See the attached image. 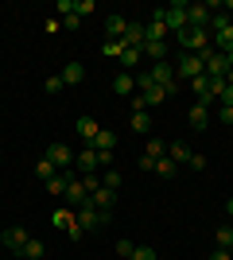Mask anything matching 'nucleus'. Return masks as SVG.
I'll use <instances>...</instances> for the list:
<instances>
[{"instance_id":"1","label":"nucleus","mask_w":233,"mask_h":260,"mask_svg":"<svg viewBox=\"0 0 233 260\" xmlns=\"http://www.w3.org/2000/svg\"><path fill=\"white\" fill-rule=\"evenodd\" d=\"M148 74H152V82H155V86H163L167 93H175V89H179V82H175V66L167 62V58H163V62H152V66H148Z\"/></svg>"},{"instance_id":"2","label":"nucleus","mask_w":233,"mask_h":260,"mask_svg":"<svg viewBox=\"0 0 233 260\" xmlns=\"http://www.w3.org/2000/svg\"><path fill=\"white\" fill-rule=\"evenodd\" d=\"M179 47L187 54H198L202 47H210V35L198 31V27H183V31H179Z\"/></svg>"},{"instance_id":"3","label":"nucleus","mask_w":233,"mask_h":260,"mask_svg":"<svg viewBox=\"0 0 233 260\" xmlns=\"http://www.w3.org/2000/svg\"><path fill=\"white\" fill-rule=\"evenodd\" d=\"M78 229H101L109 225V210H93V206H78Z\"/></svg>"},{"instance_id":"4","label":"nucleus","mask_w":233,"mask_h":260,"mask_svg":"<svg viewBox=\"0 0 233 260\" xmlns=\"http://www.w3.org/2000/svg\"><path fill=\"white\" fill-rule=\"evenodd\" d=\"M218 8V4H187V27H198V31H206L210 27V12Z\"/></svg>"},{"instance_id":"5","label":"nucleus","mask_w":233,"mask_h":260,"mask_svg":"<svg viewBox=\"0 0 233 260\" xmlns=\"http://www.w3.org/2000/svg\"><path fill=\"white\" fill-rule=\"evenodd\" d=\"M175 74H179V78H187V82H194V78H202L206 70H202L198 54H179V66H175Z\"/></svg>"},{"instance_id":"6","label":"nucleus","mask_w":233,"mask_h":260,"mask_svg":"<svg viewBox=\"0 0 233 260\" xmlns=\"http://www.w3.org/2000/svg\"><path fill=\"white\" fill-rule=\"evenodd\" d=\"M86 198L89 194H86V186H82V179H78L74 171H66V202L78 210V206H86Z\"/></svg>"},{"instance_id":"7","label":"nucleus","mask_w":233,"mask_h":260,"mask_svg":"<svg viewBox=\"0 0 233 260\" xmlns=\"http://www.w3.org/2000/svg\"><path fill=\"white\" fill-rule=\"evenodd\" d=\"M167 31H183V27H187V4H183V0H179V4H171V8H167Z\"/></svg>"},{"instance_id":"8","label":"nucleus","mask_w":233,"mask_h":260,"mask_svg":"<svg viewBox=\"0 0 233 260\" xmlns=\"http://www.w3.org/2000/svg\"><path fill=\"white\" fill-rule=\"evenodd\" d=\"M0 241H4V249H12L16 256H23V245H27L31 237H27V229H4Z\"/></svg>"},{"instance_id":"9","label":"nucleus","mask_w":233,"mask_h":260,"mask_svg":"<svg viewBox=\"0 0 233 260\" xmlns=\"http://www.w3.org/2000/svg\"><path fill=\"white\" fill-rule=\"evenodd\" d=\"M74 163H78V171L82 175H93L101 167V159H97V148H82V152L74 155Z\"/></svg>"},{"instance_id":"10","label":"nucleus","mask_w":233,"mask_h":260,"mask_svg":"<svg viewBox=\"0 0 233 260\" xmlns=\"http://www.w3.org/2000/svg\"><path fill=\"white\" fill-rule=\"evenodd\" d=\"M113 202H117V190H109V186H97V190L86 198V206H93V210H109Z\"/></svg>"},{"instance_id":"11","label":"nucleus","mask_w":233,"mask_h":260,"mask_svg":"<svg viewBox=\"0 0 233 260\" xmlns=\"http://www.w3.org/2000/svg\"><path fill=\"white\" fill-rule=\"evenodd\" d=\"M47 159L55 163V167H70V163H74V152H70L66 144H51V148H47Z\"/></svg>"},{"instance_id":"12","label":"nucleus","mask_w":233,"mask_h":260,"mask_svg":"<svg viewBox=\"0 0 233 260\" xmlns=\"http://www.w3.org/2000/svg\"><path fill=\"white\" fill-rule=\"evenodd\" d=\"M55 225H62V229H66V233H70V237H82V229H78V217L74 214H70V210H55Z\"/></svg>"},{"instance_id":"13","label":"nucleus","mask_w":233,"mask_h":260,"mask_svg":"<svg viewBox=\"0 0 233 260\" xmlns=\"http://www.w3.org/2000/svg\"><path fill=\"white\" fill-rule=\"evenodd\" d=\"M187 120H190V128H194V132H202L206 124H210V109H206V105H190Z\"/></svg>"},{"instance_id":"14","label":"nucleus","mask_w":233,"mask_h":260,"mask_svg":"<svg viewBox=\"0 0 233 260\" xmlns=\"http://www.w3.org/2000/svg\"><path fill=\"white\" fill-rule=\"evenodd\" d=\"M124 31H128V20H124V16H109V20H105V35H109V39H124Z\"/></svg>"},{"instance_id":"15","label":"nucleus","mask_w":233,"mask_h":260,"mask_svg":"<svg viewBox=\"0 0 233 260\" xmlns=\"http://www.w3.org/2000/svg\"><path fill=\"white\" fill-rule=\"evenodd\" d=\"M121 43H124V47H136V51H140V47H144V23H128V31H124Z\"/></svg>"},{"instance_id":"16","label":"nucleus","mask_w":233,"mask_h":260,"mask_svg":"<svg viewBox=\"0 0 233 260\" xmlns=\"http://www.w3.org/2000/svg\"><path fill=\"white\" fill-rule=\"evenodd\" d=\"M86 148H97V152H113V148H117V136H113L109 128H101L97 136H93V144H86Z\"/></svg>"},{"instance_id":"17","label":"nucleus","mask_w":233,"mask_h":260,"mask_svg":"<svg viewBox=\"0 0 233 260\" xmlns=\"http://www.w3.org/2000/svg\"><path fill=\"white\" fill-rule=\"evenodd\" d=\"M97 120H93V117H78V136H82V140H86V144H93V136H97Z\"/></svg>"},{"instance_id":"18","label":"nucleus","mask_w":233,"mask_h":260,"mask_svg":"<svg viewBox=\"0 0 233 260\" xmlns=\"http://www.w3.org/2000/svg\"><path fill=\"white\" fill-rule=\"evenodd\" d=\"M82 78H86V66L82 62H66L62 66V82H66V86H78Z\"/></svg>"},{"instance_id":"19","label":"nucleus","mask_w":233,"mask_h":260,"mask_svg":"<svg viewBox=\"0 0 233 260\" xmlns=\"http://www.w3.org/2000/svg\"><path fill=\"white\" fill-rule=\"evenodd\" d=\"M155 175H159V179H175V175H179V163L171 159V155H163V159H155Z\"/></svg>"},{"instance_id":"20","label":"nucleus","mask_w":233,"mask_h":260,"mask_svg":"<svg viewBox=\"0 0 233 260\" xmlns=\"http://www.w3.org/2000/svg\"><path fill=\"white\" fill-rule=\"evenodd\" d=\"M214 51H218V54H233V27L218 31V39H214Z\"/></svg>"},{"instance_id":"21","label":"nucleus","mask_w":233,"mask_h":260,"mask_svg":"<svg viewBox=\"0 0 233 260\" xmlns=\"http://www.w3.org/2000/svg\"><path fill=\"white\" fill-rule=\"evenodd\" d=\"M113 89H117V98H128L136 89V78L132 74H117V82H113Z\"/></svg>"},{"instance_id":"22","label":"nucleus","mask_w":233,"mask_h":260,"mask_svg":"<svg viewBox=\"0 0 233 260\" xmlns=\"http://www.w3.org/2000/svg\"><path fill=\"white\" fill-rule=\"evenodd\" d=\"M167 155H171V159H175L179 167H183V163H190V148H187L183 140H175V144H171V148H167Z\"/></svg>"},{"instance_id":"23","label":"nucleus","mask_w":233,"mask_h":260,"mask_svg":"<svg viewBox=\"0 0 233 260\" xmlns=\"http://www.w3.org/2000/svg\"><path fill=\"white\" fill-rule=\"evenodd\" d=\"M47 194H51V198H66V175H55V179H47Z\"/></svg>"},{"instance_id":"24","label":"nucleus","mask_w":233,"mask_h":260,"mask_svg":"<svg viewBox=\"0 0 233 260\" xmlns=\"http://www.w3.org/2000/svg\"><path fill=\"white\" fill-rule=\"evenodd\" d=\"M152 128V117H148V109H136L132 113V132H148Z\"/></svg>"},{"instance_id":"25","label":"nucleus","mask_w":233,"mask_h":260,"mask_svg":"<svg viewBox=\"0 0 233 260\" xmlns=\"http://www.w3.org/2000/svg\"><path fill=\"white\" fill-rule=\"evenodd\" d=\"M218 249H225L233 256V225H222L218 229Z\"/></svg>"},{"instance_id":"26","label":"nucleus","mask_w":233,"mask_h":260,"mask_svg":"<svg viewBox=\"0 0 233 260\" xmlns=\"http://www.w3.org/2000/svg\"><path fill=\"white\" fill-rule=\"evenodd\" d=\"M55 171H58V167H55V163H51V159H47V155H43V159H39V163H35V175H39L43 183H47V179H55Z\"/></svg>"},{"instance_id":"27","label":"nucleus","mask_w":233,"mask_h":260,"mask_svg":"<svg viewBox=\"0 0 233 260\" xmlns=\"http://www.w3.org/2000/svg\"><path fill=\"white\" fill-rule=\"evenodd\" d=\"M43 241H39V237H31V241H27V245H23V256H27V260H39V256H43Z\"/></svg>"},{"instance_id":"28","label":"nucleus","mask_w":233,"mask_h":260,"mask_svg":"<svg viewBox=\"0 0 233 260\" xmlns=\"http://www.w3.org/2000/svg\"><path fill=\"white\" fill-rule=\"evenodd\" d=\"M210 27L214 31H225V27H233V16L229 12H218V16H210Z\"/></svg>"},{"instance_id":"29","label":"nucleus","mask_w":233,"mask_h":260,"mask_svg":"<svg viewBox=\"0 0 233 260\" xmlns=\"http://www.w3.org/2000/svg\"><path fill=\"white\" fill-rule=\"evenodd\" d=\"M121 66L136 70V66H140V51H136V47H124V54H121Z\"/></svg>"},{"instance_id":"30","label":"nucleus","mask_w":233,"mask_h":260,"mask_svg":"<svg viewBox=\"0 0 233 260\" xmlns=\"http://www.w3.org/2000/svg\"><path fill=\"white\" fill-rule=\"evenodd\" d=\"M101 54H105V58H121V54H124V43H121V39H109V43L101 47Z\"/></svg>"},{"instance_id":"31","label":"nucleus","mask_w":233,"mask_h":260,"mask_svg":"<svg viewBox=\"0 0 233 260\" xmlns=\"http://www.w3.org/2000/svg\"><path fill=\"white\" fill-rule=\"evenodd\" d=\"M163 98H167V89H163V86H148V89H144V101H148V105H159Z\"/></svg>"},{"instance_id":"32","label":"nucleus","mask_w":233,"mask_h":260,"mask_svg":"<svg viewBox=\"0 0 233 260\" xmlns=\"http://www.w3.org/2000/svg\"><path fill=\"white\" fill-rule=\"evenodd\" d=\"M148 159H163V155H167V148H163V144H159V140H148Z\"/></svg>"},{"instance_id":"33","label":"nucleus","mask_w":233,"mask_h":260,"mask_svg":"<svg viewBox=\"0 0 233 260\" xmlns=\"http://www.w3.org/2000/svg\"><path fill=\"white\" fill-rule=\"evenodd\" d=\"M101 186H109V190H121V175H117V171H105V175H101Z\"/></svg>"},{"instance_id":"34","label":"nucleus","mask_w":233,"mask_h":260,"mask_svg":"<svg viewBox=\"0 0 233 260\" xmlns=\"http://www.w3.org/2000/svg\"><path fill=\"white\" fill-rule=\"evenodd\" d=\"M132 260H155V249H152V245H136Z\"/></svg>"},{"instance_id":"35","label":"nucleus","mask_w":233,"mask_h":260,"mask_svg":"<svg viewBox=\"0 0 233 260\" xmlns=\"http://www.w3.org/2000/svg\"><path fill=\"white\" fill-rule=\"evenodd\" d=\"M78 179H82V186H86V194H93V190L101 186V179H97V175H78Z\"/></svg>"},{"instance_id":"36","label":"nucleus","mask_w":233,"mask_h":260,"mask_svg":"<svg viewBox=\"0 0 233 260\" xmlns=\"http://www.w3.org/2000/svg\"><path fill=\"white\" fill-rule=\"evenodd\" d=\"M132 252H136V245H132V241H117V256L132 260Z\"/></svg>"},{"instance_id":"37","label":"nucleus","mask_w":233,"mask_h":260,"mask_svg":"<svg viewBox=\"0 0 233 260\" xmlns=\"http://www.w3.org/2000/svg\"><path fill=\"white\" fill-rule=\"evenodd\" d=\"M62 86H66V82H62V74H51V78H47V93H58Z\"/></svg>"},{"instance_id":"38","label":"nucleus","mask_w":233,"mask_h":260,"mask_svg":"<svg viewBox=\"0 0 233 260\" xmlns=\"http://www.w3.org/2000/svg\"><path fill=\"white\" fill-rule=\"evenodd\" d=\"M218 120H222V124H229V128H233V105H222V109H218Z\"/></svg>"},{"instance_id":"39","label":"nucleus","mask_w":233,"mask_h":260,"mask_svg":"<svg viewBox=\"0 0 233 260\" xmlns=\"http://www.w3.org/2000/svg\"><path fill=\"white\" fill-rule=\"evenodd\" d=\"M74 4H78V0H58L55 8H58V12H62V20H66V16H74Z\"/></svg>"},{"instance_id":"40","label":"nucleus","mask_w":233,"mask_h":260,"mask_svg":"<svg viewBox=\"0 0 233 260\" xmlns=\"http://www.w3.org/2000/svg\"><path fill=\"white\" fill-rule=\"evenodd\" d=\"M190 171H202V167H206V155H198V152H190V163H187Z\"/></svg>"},{"instance_id":"41","label":"nucleus","mask_w":233,"mask_h":260,"mask_svg":"<svg viewBox=\"0 0 233 260\" xmlns=\"http://www.w3.org/2000/svg\"><path fill=\"white\" fill-rule=\"evenodd\" d=\"M89 12H93V0H78L74 4V16H89Z\"/></svg>"},{"instance_id":"42","label":"nucleus","mask_w":233,"mask_h":260,"mask_svg":"<svg viewBox=\"0 0 233 260\" xmlns=\"http://www.w3.org/2000/svg\"><path fill=\"white\" fill-rule=\"evenodd\" d=\"M148 86H155V82H152V74H148V70H144V74H136V89H140V93H144Z\"/></svg>"},{"instance_id":"43","label":"nucleus","mask_w":233,"mask_h":260,"mask_svg":"<svg viewBox=\"0 0 233 260\" xmlns=\"http://www.w3.org/2000/svg\"><path fill=\"white\" fill-rule=\"evenodd\" d=\"M62 27H66V31H78V27H82V16H66V20H62Z\"/></svg>"},{"instance_id":"44","label":"nucleus","mask_w":233,"mask_h":260,"mask_svg":"<svg viewBox=\"0 0 233 260\" xmlns=\"http://www.w3.org/2000/svg\"><path fill=\"white\" fill-rule=\"evenodd\" d=\"M210 260H233V256H229L225 249H214V252H210Z\"/></svg>"},{"instance_id":"45","label":"nucleus","mask_w":233,"mask_h":260,"mask_svg":"<svg viewBox=\"0 0 233 260\" xmlns=\"http://www.w3.org/2000/svg\"><path fill=\"white\" fill-rule=\"evenodd\" d=\"M222 105H233V86H225V93H222Z\"/></svg>"},{"instance_id":"46","label":"nucleus","mask_w":233,"mask_h":260,"mask_svg":"<svg viewBox=\"0 0 233 260\" xmlns=\"http://www.w3.org/2000/svg\"><path fill=\"white\" fill-rule=\"evenodd\" d=\"M225 214H229V217H233V198H229V202H225Z\"/></svg>"},{"instance_id":"47","label":"nucleus","mask_w":233,"mask_h":260,"mask_svg":"<svg viewBox=\"0 0 233 260\" xmlns=\"http://www.w3.org/2000/svg\"><path fill=\"white\" fill-rule=\"evenodd\" d=\"M225 62H229V70H233V54H225Z\"/></svg>"}]
</instances>
